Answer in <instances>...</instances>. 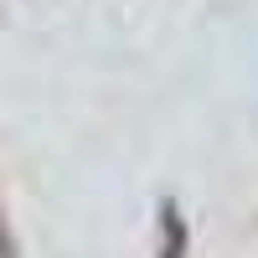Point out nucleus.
Here are the masks:
<instances>
[{"label": "nucleus", "instance_id": "f257e3e1", "mask_svg": "<svg viewBox=\"0 0 258 258\" xmlns=\"http://www.w3.org/2000/svg\"><path fill=\"white\" fill-rule=\"evenodd\" d=\"M0 258H16V238H11V227H6V212H0Z\"/></svg>", "mask_w": 258, "mask_h": 258}]
</instances>
